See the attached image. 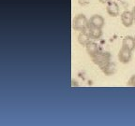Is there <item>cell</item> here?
<instances>
[{
	"label": "cell",
	"mask_w": 135,
	"mask_h": 126,
	"mask_svg": "<svg viewBox=\"0 0 135 126\" xmlns=\"http://www.w3.org/2000/svg\"><path fill=\"white\" fill-rule=\"evenodd\" d=\"M89 25V20L84 14H79L75 17L72 22V28L76 31H84L86 30Z\"/></svg>",
	"instance_id": "1"
},
{
	"label": "cell",
	"mask_w": 135,
	"mask_h": 126,
	"mask_svg": "<svg viewBox=\"0 0 135 126\" xmlns=\"http://www.w3.org/2000/svg\"><path fill=\"white\" fill-rule=\"evenodd\" d=\"M92 61L94 64L99 65V67H103L107 65L109 62H111V53L110 52H99L97 55L92 57Z\"/></svg>",
	"instance_id": "2"
},
{
	"label": "cell",
	"mask_w": 135,
	"mask_h": 126,
	"mask_svg": "<svg viewBox=\"0 0 135 126\" xmlns=\"http://www.w3.org/2000/svg\"><path fill=\"white\" fill-rule=\"evenodd\" d=\"M118 59L120 63L122 64H128L131 59V50L127 49L126 47H123L120 49L118 52Z\"/></svg>",
	"instance_id": "3"
},
{
	"label": "cell",
	"mask_w": 135,
	"mask_h": 126,
	"mask_svg": "<svg viewBox=\"0 0 135 126\" xmlns=\"http://www.w3.org/2000/svg\"><path fill=\"white\" fill-rule=\"evenodd\" d=\"M121 22H122L123 25L126 26V27L131 26L133 24V22H134L132 12L128 10H125L124 12H122V14H121Z\"/></svg>",
	"instance_id": "4"
},
{
	"label": "cell",
	"mask_w": 135,
	"mask_h": 126,
	"mask_svg": "<svg viewBox=\"0 0 135 126\" xmlns=\"http://www.w3.org/2000/svg\"><path fill=\"white\" fill-rule=\"evenodd\" d=\"M106 11L112 17H116L119 15V6L114 1H109L106 6Z\"/></svg>",
	"instance_id": "5"
},
{
	"label": "cell",
	"mask_w": 135,
	"mask_h": 126,
	"mask_svg": "<svg viewBox=\"0 0 135 126\" xmlns=\"http://www.w3.org/2000/svg\"><path fill=\"white\" fill-rule=\"evenodd\" d=\"M104 24H105V21H104L103 17L100 15H93L89 19V25H91V26L102 28Z\"/></svg>",
	"instance_id": "6"
},
{
	"label": "cell",
	"mask_w": 135,
	"mask_h": 126,
	"mask_svg": "<svg viewBox=\"0 0 135 126\" xmlns=\"http://www.w3.org/2000/svg\"><path fill=\"white\" fill-rule=\"evenodd\" d=\"M90 36H89V33L88 31L86 30H84V31H80L78 35V42L79 44H81L82 46H86V44L90 41Z\"/></svg>",
	"instance_id": "7"
},
{
	"label": "cell",
	"mask_w": 135,
	"mask_h": 126,
	"mask_svg": "<svg viewBox=\"0 0 135 126\" xmlns=\"http://www.w3.org/2000/svg\"><path fill=\"white\" fill-rule=\"evenodd\" d=\"M87 31H88L89 36H90V38H92V39H99V38H100V36H102L101 28L88 25V27H87Z\"/></svg>",
	"instance_id": "8"
},
{
	"label": "cell",
	"mask_w": 135,
	"mask_h": 126,
	"mask_svg": "<svg viewBox=\"0 0 135 126\" xmlns=\"http://www.w3.org/2000/svg\"><path fill=\"white\" fill-rule=\"evenodd\" d=\"M86 51L87 53L89 54V56L92 58L95 55H97L99 53V46L96 42L94 41H89L88 43L86 44Z\"/></svg>",
	"instance_id": "9"
},
{
	"label": "cell",
	"mask_w": 135,
	"mask_h": 126,
	"mask_svg": "<svg viewBox=\"0 0 135 126\" xmlns=\"http://www.w3.org/2000/svg\"><path fill=\"white\" fill-rule=\"evenodd\" d=\"M101 70L106 76H111L116 72V65L113 62H109L107 65L101 67Z\"/></svg>",
	"instance_id": "10"
},
{
	"label": "cell",
	"mask_w": 135,
	"mask_h": 126,
	"mask_svg": "<svg viewBox=\"0 0 135 126\" xmlns=\"http://www.w3.org/2000/svg\"><path fill=\"white\" fill-rule=\"evenodd\" d=\"M122 46L126 47L127 49H129V50H131L132 51L135 49V38H132V36H126L123 39Z\"/></svg>",
	"instance_id": "11"
},
{
	"label": "cell",
	"mask_w": 135,
	"mask_h": 126,
	"mask_svg": "<svg viewBox=\"0 0 135 126\" xmlns=\"http://www.w3.org/2000/svg\"><path fill=\"white\" fill-rule=\"evenodd\" d=\"M127 86L135 87V75H132L129 78V80H128V83H127Z\"/></svg>",
	"instance_id": "12"
},
{
	"label": "cell",
	"mask_w": 135,
	"mask_h": 126,
	"mask_svg": "<svg viewBox=\"0 0 135 126\" xmlns=\"http://www.w3.org/2000/svg\"><path fill=\"white\" fill-rule=\"evenodd\" d=\"M99 1L100 3H102V4H107V3L109 2L110 0H99Z\"/></svg>",
	"instance_id": "13"
},
{
	"label": "cell",
	"mask_w": 135,
	"mask_h": 126,
	"mask_svg": "<svg viewBox=\"0 0 135 126\" xmlns=\"http://www.w3.org/2000/svg\"><path fill=\"white\" fill-rule=\"evenodd\" d=\"M131 12H132L133 18H134V21H135V7H134V8H132V11H131Z\"/></svg>",
	"instance_id": "14"
},
{
	"label": "cell",
	"mask_w": 135,
	"mask_h": 126,
	"mask_svg": "<svg viewBox=\"0 0 135 126\" xmlns=\"http://www.w3.org/2000/svg\"></svg>",
	"instance_id": "15"
}]
</instances>
